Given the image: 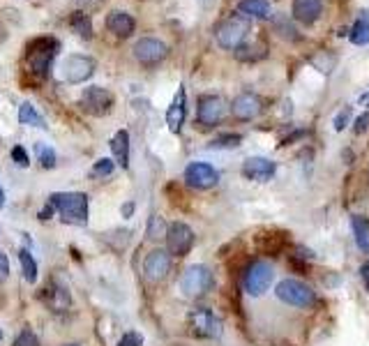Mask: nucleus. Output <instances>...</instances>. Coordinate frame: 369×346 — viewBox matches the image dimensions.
Returning a JSON list of instances; mask_svg holds the SVG:
<instances>
[{
  "label": "nucleus",
  "mask_w": 369,
  "mask_h": 346,
  "mask_svg": "<svg viewBox=\"0 0 369 346\" xmlns=\"http://www.w3.org/2000/svg\"><path fill=\"white\" fill-rule=\"evenodd\" d=\"M49 206L60 215L65 224H88V197L84 192H56L49 197Z\"/></svg>",
  "instance_id": "1"
},
{
  "label": "nucleus",
  "mask_w": 369,
  "mask_h": 346,
  "mask_svg": "<svg viewBox=\"0 0 369 346\" xmlns=\"http://www.w3.org/2000/svg\"><path fill=\"white\" fill-rule=\"evenodd\" d=\"M250 28H252V24H250V19H247V14L236 12L217 26V30H215L217 42H220V47H224V49H238L245 44L247 35H250Z\"/></svg>",
  "instance_id": "2"
},
{
  "label": "nucleus",
  "mask_w": 369,
  "mask_h": 346,
  "mask_svg": "<svg viewBox=\"0 0 369 346\" xmlns=\"http://www.w3.org/2000/svg\"><path fill=\"white\" fill-rule=\"evenodd\" d=\"M58 54V42L51 40V37H40L28 47L26 54V67L30 74H37V77H47L51 70V63Z\"/></svg>",
  "instance_id": "3"
},
{
  "label": "nucleus",
  "mask_w": 369,
  "mask_h": 346,
  "mask_svg": "<svg viewBox=\"0 0 369 346\" xmlns=\"http://www.w3.org/2000/svg\"><path fill=\"white\" fill-rule=\"evenodd\" d=\"M275 293L282 303L291 305V307H300V310L312 307L316 303V293L307 287V284L298 282V280H282L280 284H277Z\"/></svg>",
  "instance_id": "4"
},
{
  "label": "nucleus",
  "mask_w": 369,
  "mask_h": 346,
  "mask_svg": "<svg viewBox=\"0 0 369 346\" xmlns=\"http://www.w3.org/2000/svg\"><path fill=\"white\" fill-rule=\"evenodd\" d=\"M178 284H180V291H183L187 298H199L213 287V273H210L206 266L197 263V266H190L185 270Z\"/></svg>",
  "instance_id": "5"
},
{
  "label": "nucleus",
  "mask_w": 369,
  "mask_h": 346,
  "mask_svg": "<svg viewBox=\"0 0 369 346\" xmlns=\"http://www.w3.org/2000/svg\"><path fill=\"white\" fill-rule=\"evenodd\" d=\"M187 323H190V330L201 340H213V337L222 335V321L215 317L208 307H199V310H192L190 317H187Z\"/></svg>",
  "instance_id": "6"
},
{
  "label": "nucleus",
  "mask_w": 369,
  "mask_h": 346,
  "mask_svg": "<svg viewBox=\"0 0 369 346\" xmlns=\"http://www.w3.org/2000/svg\"><path fill=\"white\" fill-rule=\"evenodd\" d=\"M270 284H273V266H270V263L254 261L252 266L245 270L243 287L250 296L256 298V296H261V293H266Z\"/></svg>",
  "instance_id": "7"
},
{
  "label": "nucleus",
  "mask_w": 369,
  "mask_h": 346,
  "mask_svg": "<svg viewBox=\"0 0 369 346\" xmlns=\"http://www.w3.org/2000/svg\"><path fill=\"white\" fill-rule=\"evenodd\" d=\"M114 102H116L114 93H109L107 88H100V86L86 88L84 95H81V107L93 116H107L114 109Z\"/></svg>",
  "instance_id": "8"
},
{
  "label": "nucleus",
  "mask_w": 369,
  "mask_h": 346,
  "mask_svg": "<svg viewBox=\"0 0 369 346\" xmlns=\"http://www.w3.org/2000/svg\"><path fill=\"white\" fill-rule=\"evenodd\" d=\"M224 111H227V102L220 95H201L197 107V120L203 127H215L222 123Z\"/></svg>",
  "instance_id": "9"
},
{
  "label": "nucleus",
  "mask_w": 369,
  "mask_h": 346,
  "mask_svg": "<svg viewBox=\"0 0 369 346\" xmlns=\"http://www.w3.org/2000/svg\"><path fill=\"white\" fill-rule=\"evenodd\" d=\"M167 247L173 257H185L194 247V231L183 222H173L167 231Z\"/></svg>",
  "instance_id": "10"
},
{
  "label": "nucleus",
  "mask_w": 369,
  "mask_h": 346,
  "mask_svg": "<svg viewBox=\"0 0 369 346\" xmlns=\"http://www.w3.org/2000/svg\"><path fill=\"white\" fill-rule=\"evenodd\" d=\"M134 56L143 65H157L169 56V47L157 37H143L134 44Z\"/></svg>",
  "instance_id": "11"
},
{
  "label": "nucleus",
  "mask_w": 369,
  "mask_h": 346,
  "mask_svg": "<svg viewBox=\"0 0 369 346\" xmlns=\"http://www.w3.org/2000/svg\"><path fill=\"white\" fill-rule=\"evenodd\" d=\"M185 180H187V185L194 187V190H210V187L217 185L220 173L206 162H192L190 167L185 169Z\"/></svg>",
  "instance_id": "12"
},
{
  "label": "nucleus",
  "mask_w": 369,
  "mask_h": 346,
  "mask_svg": "<svg viewBox=\"0 0 369 346\" xmlns=\"http://www.w3.org/2000/svg\"><path fill=\"white\" fill-rule=\"evenodd\" d=\"M95 67H97V63L93 58L70 56L65 60L63 72H65V79L70 81V84H84V81H88L95 74Z\"/></svg>",
  "instance_id": "13"
},
{
  "label": "nucleus",
  "mask_w": 369,
  "mask_h": 346,
  "mask_svg": "<svg viewBox=\"0 0 369 346\" xmlns=\"http://www.w3.org/2000/svg\"><path fill=\"white\" fill-rule=\"evenodd\" d=\"M263 111V102L259 95L254 93H240L236 100L231 102V114L238 120H254Z\"/></svg>",
  "instance_id": "14"
},
{
  "label": "nucleus",
  "mask_w": 369,
  "mask_h": 346,
  "mask_svg": "<svg viewBox=\"0 0 369 346\" xmlns=\"http://www.w3.org/2000/svg\"><path fill=\"white\" fill-rule=\"evenodd\" d=\"M40 300L49 307L51 312H67L72 307L70 291L65 287H60L56 282H49L47 287L40 291Z\"/></svg>",
  "instance_id": "15"
},
{
  "label": "nucleus",
  "mask_w": 369,
  "mask_h": 346,
  "mask_svg": "<svg viewBox=\"0 0 369 346\" xmlns=\"http://www.w3.org/2000/svg\"><path fill=\"white\" fill-rule=\"evenodd\" d=\"M275 162L268 160V157H250L243 164V176L252 183H266L275 176Z\"/></svg>",
  "instance_id": "16"
},
{
  "label": "nucleus",
  "mask_w": 369,
  "mask_h": 346,
  "mask_svg": "<svg viewBox=\"0 0 369 346\" xmlns=\"http://www.w3.org/2000/svg\"><path fill=\"white\" fill-rule=\"evenodd\" d=\"M169 268H171V257H169V252H164V250L150 252L146 257V261H143V273H146V277L150 282L164 280L167 273H169Z\"/></svg>",
  "instance_id": "17"
},
{
  "label": "nucleus",
  "mask_w": 369,
  "mask_h": 346,
  "mask_svg": "<svg viewBox=\"0 0 369 346\" xmlns=\"http://www.w3.org/2000/svg\"><path fill=\"white\" fill-rule=\"evenodd\" d=\"M185 116H187V109H185V88L180 86L176 97L171 100L169 109H167V125L173 134H180L185 125Z\"/></svg>",
  "instance_id": "18"
},
{
  "label": "nucleus",
  "mask_w": 369,
  "mask_h": 346,
  "mask_svg": "<svg viewBox=\"0 0 369 346\" xmlns=\"http://www.w3.org/2000/svg\"><path fill=\"white\" fill-rule=\"evenodd\" d=\"M321 12H323L321 0H293V17H296L300 24L312 26L314 21L321 19Z\"/></svg>",
  "instance_id": "19"
},
{
  "label": "nucleus",
  "mask_w": 369,
  "mask_h": 346,
  "mask_svg": "<svg viewBox=\"0 0 369 346\" xmlns=\"http://www.w3.org/2000/svg\"><path fill=\"white\" fill-rule=\"evenodd\" d=\"M107 28L118 37H130L134 33V28H137V24H134L132 14H127L123 10H114L107 17Z\"/></svg>",
  "instance_id": "20"
},
{
  "label": "nucleus",
  "mask_w": 369,
  "mask_h": 346,
  "mask_svg": "<svg viewBox=\"0 0 369 346\" xmlns=\"http://www.w3.org/2000/svg\"><path fill=\"white\" fill-rule=\"evenodd\" d=\"M111 153H114L116 162L123 169L130 167V134H127L125 130L114 134V139H111Z\"/></svg>",
  "instance_id": "21"
},
{
  "label": "nucleus",
  "mask_w": 369,
  "mask_h": 346,
  "mask_svg": "<svg viewBox=\"0 0 369 346\" xmlns=\"http://www.w3.org/2000/svg\"><path fill=\"white\" fill-rule=\"evenodd\" d=\"M351 42L358 44V47H365L369 42V10H363L358 14L356 24L351 28Z\"/></svg>",
  "instance_id": "22"
},
{
  "label": "nucleus",
  "mask_w": 369,
  "mask_h": 346,
  "mask_svg": "<svg viewBox=\"0 0 369 346\" xmlns=\"http://www.w3.org/2000/svg\"><path fill=\"white\" fill-rule=\"evenodd\" d=\"M19 123L21 125H30V127H42V130H47V120L42 118V114L37 111L30 102H24L19 107Z\"/></svg>",
  "instance_id": "23"
},
{
  "label": "nucleus",
  "mask_w": 369,
  "mask_h": 346,
  "mask_svg": "<svg viewBox=\"0 0 369 346\" xmlns=\"http://www.w3.org/2000/svg\"><path fill=\"white\" fill-rule=\"evenodd\" d=\"M351 227H353V236H356V245L365 254H369V220L367 217H353Z\"/></svg>",
  "instance_id": "24"
},
{
  "label": "nucleus",
  "mask_w": 369,
  "mask_h": 346,
  "mask_svg": "<svg viewBox=\"0 0 369 346\" xmlns=\"http://www.w3.org/2000/svg\"><path fill=\"white\" fill-rule=\"evenodd\" d=\"M240 12L250 14V17L270 19V3L268 0H240Z\"/></svg>",
  "instance_id": "25"
},
{
  "label": "nucleus",
  "mask_w": 369,
  "mask_h": 346,
  "mask_svg": "<svg viewBox=\"0 0 369 346\" xmlns=\"http://www.w3.org/2000/svg\"><path fill=\"white\" fill-rule=\"evenodd\" d=\"M236 58L245 60V63L261 60V58H266V47H263V44H243V47L236 49Z\"/></svg>",
  "instance_id": "26"
},
{
  "label": "nucleus",
  "mask_w": 369,
  "mask_h": 346,
  "mask_svg": "<svg viewBox=\"0 0 369 346\" xmlns=\"http://www.w3.org/2000/svg\"><path fill=\"white\" fill-rule=\"evenodd\" d=\"M19 261H21V270H24L26 282L35 284L37 282V263H35L33 257H30V252L28 250H21L19 252Z\"/></svg>",
  "instance_id": "27"
},
{
  "label": "nucleus",
  "mask_w": 369,
  "mask_h": 346,
  "mask_svg": "<svg viewBox=\"0 0 369 346\" xmlns=\"http://www.w3.org/2000/svg\"><path fill=\"white\" fill-rule=\"evenodd\" d=\"M35 150H37V157H40V162H42L44 169H54L56 167V150L54 148H49L44 144H37Z\"/></svg>",
  "instance_id": "28"
},
{
  "label": "nucleus",
  "mask_w": 369,
  "mask_h": 346,
  "mask_svg": "<svg viewBox=\"0 0 369 346\" xmlns=\"http://www.w3.org/2000/svg\"><path fill=\"white\" fill-rule=\"evenodd\" d=\"M72 26H74V30H79L81 37H86V40L93 35V26H90V21H88L86 14H74Z\"/></svg>",
  "instance_id": "29"
},
{
  "label": "nucleus",
  "mask_w": 369,
  "mask_h": 346,
  "mask_svg": "<svg viewBox=\"0 0 369 346\" xmlns=\"http://www.w3.org/2000/svg\"><path fill=\"white\" fill-rule=\"evenodd\" d=\"M240 144H243V137H240V134H224V137L215 139L210 146L213 148H238Z\"/></svg>",
  "instance_id": "30"
},
{
  "label": "nucleus",
  "mask_w": 369,
  "mask_h": 346,
  "mask_svg": "<svg viewBox=\"0 0 369 346\" xmlns=\"http://www.w3.org/2000/svg\"><path fill=\"white\" fill-rule=\"evenodd\" d=\"M12 160H14V164L17 167H21V169H28V164H30V160H28V153L21 146H14L12 148Z\"/></svg>",
  "instance_id": "31"
},
{
  "label": "nucleus",
  "mask_w": 369,
  "mask_h": 346,
  "mask_svg": "<svg viewBox=\"0 0 369 346\" xmlns=\"http://www.w3.org/2000/svg\"><path fill=\"white\" fill-rule=\"evenodd\" d=\"M114 167H116V164L104 157V160H100L93 167V176H109V173H114Z\"/></svg>",
  "instance_id": "32"
},
{
  "label": "nucleus",
  "mask_w": 369,
  "mask_h": 346,
  "mask_svg": "<svg viewBox=\"0 0 369 346\" xmlns=\"http://www.w3.org/2000/svg\"><path fill=\"white\" fill-rule=\"evenodd\" d=\"M349 120H351V109H349V107H344V109L340 111V114L335 116V120H333V127H335L337 132H342L344 127L349 125Z\"/></svg>",
  "instance_id": "33"
},
{
  "label": "nucleus",
  "mask_w": 369,
  "mask_h": 346,
  "mask_svg": "<svg viewBox=\"0 0 369 346\" xmlns=\"http://www.w3.org/2000/svg\"><path fill=\"white\" fill-rule=\"evenodd\" d=\"M14 346H40V342H37V337L30 333V330H24V333L14 340Z\"/></svg>",
  "instance_id": "34"
},
{
  "label": "nucleus",
  "mask_w": 369,
  "mask_h": 346,
  "mask_svg": "<svg viewBox=\"0 0 369 346\" xmlns=\"http://www.w3.org/2000/svg\"><path fill=\"white\" fill-rule=\"evenodd\" d=\"M141 344H143V337L139 333H134V330L132 333H125L123 340L118 342V346H141Z\"/></svg>",
  "instance_id": "35"
},
{
  "label": "nucleus",
  "mask_w": 369,
  "mask_h": 346,
  "mask_svg": "<svg viewBox=\"0 0 369 346\" xmlns=\"http://www.w3.org/2000/svg\"><path fill=\"white\" fill-rule=\"evenodd\" d=\"M353 130H356V134H365L369 130V114H363L356 118V125H353Z\"/></svg>",
  "instance_id": "36"
},
{
  "label": "nucleus",
  "mask_w": 369,
  "mask_h": 346,
  "mask_svg": "<svg viewBox=\"0 0 369 346\" xmlns=\"http://www.w3.org/2000/svg\"><path fill=\"white\" fill-rule=\"evenodd\" d=\"M7 275H10V261H7L5 252H0V282H5Z\"/></svg>",
  "instance_id": "37"
},
{
  "label": "nucleus",
  "mask_w": 369,
  "mask_h": 346,
  "mask_svg": "<svg viewBox=\"0 0 369 346\" xmlns=\"http://www.w3.org/2000/svg\"><path fill=\"white\" fill-rule=\"evenodd\" d=\"M360 277H363V282H365V287L369 289V261L365 263L363 268H360Z\"/></svg>",
  "instance_id": "38"
},
{
  "label": "nucleus",
  "mask_w": 369,
  "mask_h": 346,
  "mask_svg": "<svg viewBox=\"0 0 369 346\" xmlns=\"http://www.w3.org/2000/svg\"><path fill=\"white\" fill-rule=\"evenodd\" d=\"M5 206V192H3V187H0V208Z\"/></svg>",
  "instance_id": "39"
},
{
  "label": "nucleus",
  "mask_w": 369,
  "mask_h": 346,
  "mask_svg": "<svg viewBox=\"0 0 369 346\" xmlns=\"http://www.w3.org/2000/svg\"><path fill=\"white\" fill-rule=\"evenodd\" d=\"M67 346H77V344H67Z\"/></svg>",
  "instance_id": "40"
},
{
  "label": "nucleus",
  "mask_w": 369,
  "mask_h": 346,
  "mask_svg": "<svg viewBox=\"0 0 369 346\" xmlns=\"http://www.w3.org/2000/svg\"><path fill=\"white\" fill-rule=\"evenodd\" d=\"M0 340H3V333H0Z\"/></svg>",
  "instance_id": "41"
}]
</instances>
